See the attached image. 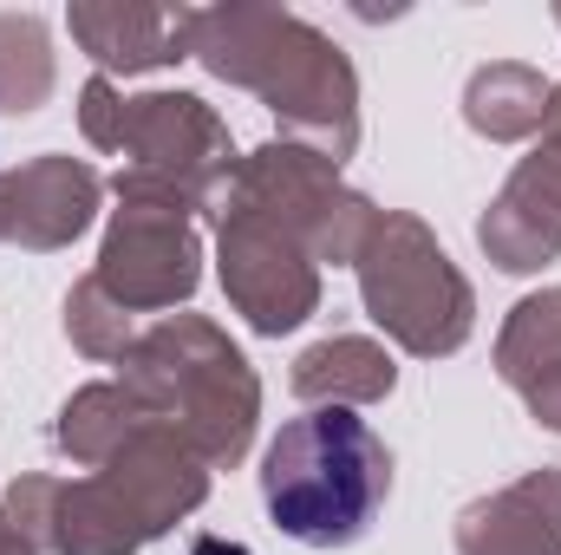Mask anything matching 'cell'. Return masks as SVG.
Instances as JSON below:
<instances>
[{
  "label": "cell",
  "mask_w": 561,
  "mask_h": 555,
  "mask_svg": "<svg viewBox=\"0 0 561 555\" xmlns=\"http://www.w3.org/2000/svg\"><path fill=\"white\" fill-rule=\"evenodd\" d=\"M392 490V451L346 406L287 418L262 457V503L300 550H353Z\"/></svg>",
  "instance_id": "6da1fadb"
},
{
  "label": "cell",
  "mask_w": 561,
  "mask_h": 555,
  "mask_svg": "<svg viewBox=\"0 0 561 555\" xmlns=\"http://www.w3.org/2000/svg\"><path fill=\"white\" fill-rule=\"evenodd\" d=\"M196 555H249V550H236V543H196Z\"/></svg>",
  "instance_id": "7a4b0ae2"
}]
</instances>
